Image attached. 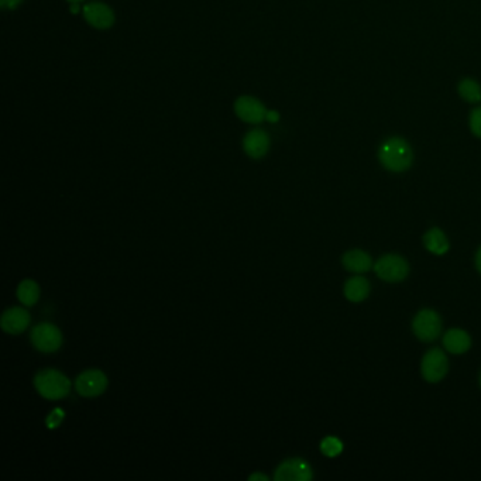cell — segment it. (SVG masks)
I'll use <instances>...</instances> for the list:
<instances>
[{
    "label": "cell",
    "instance_id": "cell-1",
    "mask_svg": "<svg viewBox=\"0 0 481 481\" xmlns=\"http://www.w3.org/2000/svg\"><path fill=\"white\" fill-rule=\"evenodd\" d=\"M379 158L387 170L392 172H403L411 167L414 155L410 144L404 139L392 137L381 144Z\"/></svg>",
    "mask_w": 481,
    "mask_h": 481
},
{
    "label": "cell",
    "instance_id": "cell-2",
    "mask_svg": "<svg viewBox=\"0 0 481 481\" xmlns=\"http://www.w3.org/2000/svg\"><path fill=\"white\" fill-rule=\"evenodd\" d=\"M34 385L37 391L47 399H61L67 396L71 390L69 380L63 372L52 368H45L37 372Z\"/></svg>",
    "mask_w": 481,
    "mask_h": 481
},
{
    "label": "cell",
    "instance_id": "cell-3",
    "mask_svg": "<svg viewBox=\"0 0 481 481\" xmlns=\"http://www.w3.org/2000/svg\"><path fill=\"white\" fill-rule=\"evenodd\" d=\"M374 271L384 281L399 282L407 278L410 273V265L401 256L387 254L376 262Z\"/></svg>",
    "mask_w": 481,
    "mask_h": 481
},
{
    "label": "cell",
    "instance_id": "cell-4",
    "mask_svg": "<svg viewBox=\"0 0 481 481\" xmlns=\"http://www.w3.org/2000/svg\"><path fill=\"white\" fill-rule=\"evenodd\" d=\"M412 329L416 337L422 342H434L438 339L442 331V320L435 311L423 309L421 311L412 322Z\"/></svg>",
    "mask_w": 481,
    "mask_h": 481
},
{
    "label": "cell",
    "instance_id": "cell-5",
    "mask_svg": "<svg viewBox=\"0 0 481 481\" xmlns=\"http://www.w3.org/2000/svg\"><path fill=\"white\" fill-rule=\"evenodd\" d=\"M33 344L40 352L52 353L58 350L63 343V335L60 329L51 324H40L32 332Z\"/></svg>",
    "mask_w": 481,
    "mask_h": 481
},
{
    "label": "cell",
    "instance_id": "cell-6",
    "mask_svg": "<svg viewBox=\"0 0 481 481\" xmlns=\"http://www.w3.org/2000/svg\"><path fill=\"white\" fill-rule=\"evenodd\" d=\"M447 359L440 349H432L423 356L422 376L427 383H439L447 372Z\"/></svg>",
    "mask_w": 481,
    "mask_h": 481
},
{
    "label": "cell",
    "instance_id": "cell-7",
    "mask_svg": "<svg viewBox=\"0 0 481 481\" xmlns=\"http://www.w3.org/2000/svg\"><path fill=\"white\" fill-rule=\"evenodd\" d=\"M75 387L82 396H98L108 387V377L100 370H88L79 374Z\"/></svg>",
    "mask_w": 481,
    "mask_h": 481
},
{
    "label": "cell",
    "instance_id": "cell-8",
    "mask_svg": "<svg viewBox=\"0 0 481 481\" xmlns=\"http://www.w3.org/2000/svg\"><path fill=\"white\" fill-rule=\"evenodd\" d=\"M234 112L238 119L251 124L261 123L267 119V113H269L264 104L251 96L238 98L234 103Z\"/></svg>",
    "mask_w": 481,
    "mask_h": 481
},
{
    "label": "cell",
    "instance_id": "cell-9",
    "mask_svg": "<svg viewBox=\"0 0 481 481\" xmlns=\"http://www.w3.org/2000/svg\"><path fill=\"white\" fill-rule=\"evenodd\" d=\"M276 481H309L312 469L302 459H291L284 462L276 471Z\"/></svg>",
    "mask_w": 481,
    "mask_h": 481
},
{
    "label": "cell",
    "instance_id": "cell-10",
    "mask_svg": "<svg viewBox=\"0 0 481 481\" xmlns=\"http://www.w3.org/2000/svg\"><path fill=\"white\" fill-rule=\"evenodd\" d=\"M85 20L95 29L106 30L111 29L115 24V13L113 10L104 3L93 2L84 8Z\"/></svg>",
    "mask_w": 481,
    "mask_h": 481
},
{
    "label": "cell",
    "instance_id": "cell-11",
    "mask_svg": "<svg viewBox=\"0 0 481 481\" xmlns=\"http://www.w3.org/2000/svg\"><path fill=\"white\" fill-rule=\"evenodd\" d=\"M30 313L23 309V308H12L8 309L2 315V320H0V325L2 329L10 335H19L23 331L27 329L30 325Z\"/></svg>",
    "mask_w": 481,
    "mask_h": 481
},
{
    "label": "cell",
    "instance_id": "cell-12",
    "mask_svg": "<svg viewBox=\"0 0 481 481\" xmlns=\"http://www.w3.org/2000/svg\"><path fill=\"white\" fill-rule=\"evenodd\" d=\"M243 148L249 157L262 158L267 153H269L270 137L264 130L254 128L246 135L243 140Z\"/></svg>",
    "mask_w": 481,
    "mask_h": 481
},
{
    "label": "cell",
    "instance_id": "cell-13",
    "mask_svg": "<svg viewBox=\"0 0 481 481\" xmlns=\"http://www.w3.org/2000/svg\"><path fill=\"white\" fill-rule=\"evenodd\" d=\"M443 344H445L447 352H450L453 355H463L470 349L471 340H470V336L465 331L450 329L449 332H446V335L443 337Z\"/></svg>",
    "mask_w": 481,
    "mask_h": 481
},
{
    "label": "cell",
    "instance_id": "cell-14",
    "mask_svg": "<svg viewBox=\"0 0 481 481\" xmlns=\"http://www.w3.org/2000/svg\"><path fill=\"white\" fill-rule=\"evenodd\" d=\"M343 265L347 271L367 273L371 269V258L361 250H352L343 256Z\"/></svg>",
    "mask_w": 481,
    "mask_h": 481
},
{
    "label": "cell",
    "instance_id": "cell-15",
    "mask_svg": "<svg viewBox=\"0 0 481 481\" xmlns=\"http://www.w3.org/2000/svg\"><path fill=\"white\" fill-rule=\"evenodd\" d=\"M370 293V284L364 277H353L344 285V295L352 302L364 301Z\"/></svg>",
    "mask_w": 481,
    "mask_h": 481
},
{
    "label": "cell",
    "instance_id": "cell-16",
    "mask_svg": "<svg viewBox=\"0 0 481 481\" xmlns=\"http://www.w3.org/2000/svg\"><path fill=\"white\" fill-rule=\"evenodd\" d=\"M423 245L427 250L436 256H443L449 250L447 238L445 233L438 227L431 229L423 236Z\"/></svg>",
    "mask_w": 481,
    "mask_h": 481
},
{
    "label": "cell",
    "instance_id": "cell-17",
    "mask_svg": "<svg viewBox=\"0 0 481 481\" xmlns=\"http://www.w3.org/2000/svg\"><path fill=\"white\" fill-rule=\"evenodd\" d=\"M38 297H40V288L37 282L32 280H24L20 282L17 288V298L23 305L25 306L34 305L38 301Z\"/></svg>",
    "mask_w": 481,
    "mask_h": 481
},
{
    "label": "cell",
    "instance_id": "cell-18",
    "mask_svg": "<svg viewBox=\"0 0 481 481\" xmlns=\"http://www.w3.org/2000/svg\"><path fill=\"white\" fill-rule=\"evenodd\" d=\"M459 95L470 103H477L481 100V87L474 81V79L466 78L458 87Z\"/></svg>",
    "mask_w": 481,
    "mask_h": 481
},
{
    "label": "cell",
    "instance_id": "cell-19",
    "mask_svg": "<svg viewBox=\"0 0 481 481\" xmlns=\"http://www.w3.org/2000/svg\"><path fill=\"white\" fill-rule=\"evenodd\" d=\"M320 450L328 458H336L343 450V443L335 436H328L320 443Z\"/></svg>",
    "mask_w": 481,
    "mask_h": 481
},
{
    "label": "cell",
    "instance_id": "cell-20",
    "mask_svg": "<svg viewBox=\"0 0 481 481\" xmlns=\"http://www.w3.org/2000/svg\"><path fill=\"white\" fill-rule=\"evenodd\" d=\"M470 130L474 136L481 139V108H477L470 115Z\"/></svg>",
    "mask_w": 481,
    "mask_h": 481
},
{
    "label": "cell",
    "instance_id": "cell-21",
    "mask_svg": "<svg viewBox=\"0 0 481 481\" xmlns=\"http://www.w3.org/2000/svg\"><path fill=\"white\" fill-rule=\"evenodd\" d=\"M63 419H64V411L57 408V410L52 411L49 414V416L47 418V425H48V427H51V429H52V427H57L61 423Z\"/></svg>",
    "mask_w": 481,
    "mask_h": 481
},
{
    "label": "cell",
    "instance_id": "cell-22",
    "mask_svg": "<svg viewBox=\"0 0 481 481\" xmlns=\"http://www.w3.org/2000/svg\"><path fill=\"white\" fill-rule=\"evenodd\" d=\"M23 0H0V6L5 10H14Z\"/></svg>",
    "mask_w": 481,
    "mask_h": 481
},
{
    "label": "cell",
    "instance_id": "cell-23",
    "mask_svg": "<svg viewBox=\"0 0 481 481\" xmlns=\"http://www.w3.org/2000/svg\"><path fill=\"white\" fill-rule=\"evenodd\" d=\"M249 480H250V481H256V480H262V481H269V477H267V476H262V474H258V473H256V474L250 476V477H249Z\"/></svg>",
    "mask_w": 481,
    "mask_h": 481
},
{
    "label": "cell",
    "instance_id": "cell-24",
    "mask_svg": "<svg viewBox=\"0 0 481 481\" xmlns=\"http://www.w3.org/2000/svg\"><path fill=\"white\" fill-rule=\"evenodd\" d=\"M476 265H477V270L481 273V249L478 250V253L476 256Z\"/></svg>",
    "mask_w": 481,
    "mask_h": 481
},
{
    "label": "cell",
    "instance_id": "cell-25",
    "mask_svg": "<svg viewBox=\"0 0 481 481\" xmlns=\"http://www.w3.org/2000/svg\"><path fill=\"white\" fill-rule=\"evenodd\" d=\"M267 119H269L270 122H277L278 120V113L277 112H269V113H267Z\"/></svg>",
    "mask_w": 481,
    "mask_h": 481
},
{
    "label": "cell",
    "instance_id": "cell-26",
    "mask_svg": "<svg viewBox=\"0 0 481 481\" xmlns=\"http://www.w3.org/2000/svg\"><path fill=\"white\" fill-rule=\"evenodd\" d=\"M71 12L76 14L79 12V3H71Z\"/></svg>",
    "mask_w": 481,
    "mask_h": 481
},
{
    "label": "cell",
    "instance_id": "cell-27",
    "mask_svg": "<svg viewBox=\"0 0 481 481\" xmlns=\"http://www.w3.org/2000/svg\"><path fill=\"white\" fill-rule=\"evenodd\" d=\"M69 3H79V2H82V0H68Z\"/></svg>",
    "mask_w": 481,
    "mask_h": 481
},
{
    "label": "cell",
    "instance_id": "cell-28",
    "mask_svg": "<svg viewBox=\"0 0 481 481\" xmlns=\"http://www.w3.org/2000/svg\"><path fill=\"white\" fill-rule=\"evenodd\" d=\"M480 383H481V379H480Z\"/></svg>",
    "mask_w": 481,
    "mask_h": 481
}]
</instances>
